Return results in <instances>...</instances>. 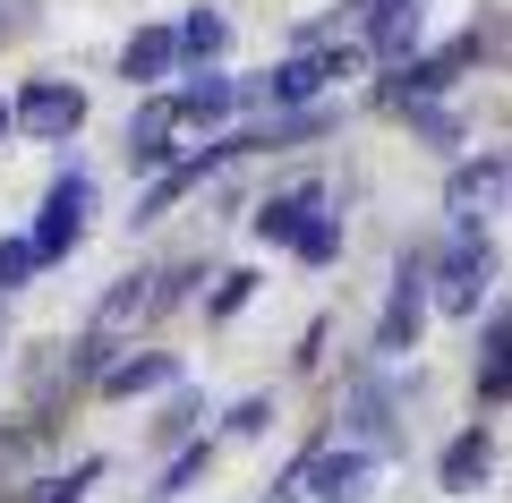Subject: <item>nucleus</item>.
<instances>
[{
    "label": "nucleus",
    "instance_id": "1",
    "mask_svg": "<svg viewBox=\"0 0 512 503\" xmlns=\"http://www.w3.org/2000/svg\"><path fill=\"white\" fill-rule=\"evenodd\" d=\"M86 214H94V180L86 171H60L52 197H43V222L26 231V248H35V265H60V256L86 239Z\"/></svg>",
    "mask_w": 512,
    "mask_h": 503
},
{
    "label": "nucleus",
    "instance_id": "2",
    "mask_svg": "<svg viewBox=\"0 0 512 503\" xmlns=\"http://www.w3.org/2000/svg\"><path fill=\"white\" fill-rule=\"evenodd\" d=\"M427 282H436L427 299H436L444 316H478V299H487V282H495V248L461 231L453 248H444V265H427Z\"/></svg>",
    "mask_w": 512,
    "mask_h": 503
},
{
    "label": "nucleus",
    "instance_id": "3",
    "mask_svg": "<svg viewBox=\"0 0 512 503\" xmlns=\"http://www.w3.org/2000/svg\"><path fill=\"white\" fill-rule=\"evenodd\" d=\"M419 324H427V256L402 248V265H393V299H384V316H376V350H384V359L419 350Z\"/></svg>",
    "mask_w": 512,
    "mask_h": 503
},
{
    "label": "nucleus",
    "instance_id": "4",
    "mask_svg": "<svg viewBox=\"0 0 512 503\" xmlns=\"http://www.w3.org/2000/svg\"><path fill=\"white\" fill-rule=\"evenodd\" d=\"M359 69V60H282L274 77H265V86H239V103H282V111H299V103H316V94H325V77H350Z\"/></svg>",
    "mask_w": 512,
    "mask_h": 503
},
{
    "label": "nucleus",
    "instance_id": "5",
    "mask_svg": "<svg viewBox=\"0 0 512 503\" xmlns=\"http://www.w3.org/2000/svg\"><path fill=\"white\" fill-rule=\"evenodd\" d=\"M367 469H376V452H367V444L316 452V461H299V495H316V503H359Z\"/></svg>",
    "mask_w": 512,
    "mask_h": 503
},
{
    "label": "nucleus",
    "instance_id": "6",
    "mask_svg": "<svg viewBox=\"0 0 512 503\" xmlns=\"http://www.w3.org/2000/svg\"><path fill=\"white\" fill-rule=\"evenodd\" d=\"M18 128H35V137H77V128H86V94L77 86H26Z\"/></svg>",
    "mask_w": 512,
    "mask_h": 503
},
{
    "label": "nucleus",
    "instance_id": "7",
    "mask_svg": "<svg viewBox=\"0 0 512 503\" xmlns=\"http://www.w3.org/2000/svg\"><path fill=\"white\" fill-rule=\"evenodd\" d=\"M367 18V43H376V60H402L410 43H419V0H350Z\"/></svg>",
    "mask_w": 512,
    "mask_h": 503
},
{
    "label": "nucleus",
    "instance_id": "8",
    "mask_svg": "<svg viewBox=\"0 0 512 503\" xmlns=\"http://www.w3.org/2000/svg\"><path fill=\"white\" fill-rule=\"evenodd\" d=\"M316 214H325V188H316V180H299L291 197H274V205H256V239H274V248H291V239L308 231Z\"/></svg>",
    "mask_w": 512,
    "mask_h": 503
},
{
    "label": "nucleus",
    "instance_id": "9",
    "mask_svg": "<svg viewBox=\"0 0 512 503\" xmlns=\"http://www.w3.org/2000/svg\"><path fill=\"white\" fill-rule=\"evenodd\" d=\"M171 128H180V111L146 103L137 120H128V162H137V171H171Z\"/></svg>",
    "mask_w": 512,
    "mask_h": 503
},
{
    "label": "nucleus",
    "instance_id": "10",
    "mask_svg": "<svg viewBox=\"0 0 512 503\" xmlns=\"http://www.w3.org/2000/svg\"><path fill=\"white\" fill-rule=\"evenodd\" d=\"M171 60H180V35H171V26H146V35H128L120 77L128 86H154V77H171Z\"/></svg>",
    "mask_w": 512,
    "mask_h": 503
},
{
    "label": "nucleus",
    "instance_id": "11",
    "mask_svg": "<svg viewBox=\"0 0 512 503\" xmlns=\"http://www.w3.org/2000/svg\"><path fill=\"white\" fill-rule=\"evenodd\" d=\"M487 461H495V444H487V427H461L453 444H444V461H436V478L453 486V495H470V486L487 478Z\"/></svg>",
    "mask_w": 512,
    "mask_h": 503
},
{
    "label": "nucleus",
    "instance_id": "12",
    "mask_svg": "<svg viewBox=\"0 0 512 503\" xmlns=\"http://www.w3.org/2000/svg\"><path fill=\"white\" fill-rule=\"evenodd\" d=\"M171 111H180V120H231V111H239V77H222V69L188 77V86H180V103H171Z\"/></svg>",
    "mask_w": 512,
    "mask_h": 503
},
{
    "label": "nucleus",
    "instance_id": "13",
    "mask_svg": "<svg viewBox=\"0 0 512 503\" xmlns=\"http://www.w3.org/2000/svg\"><path fill=\"white\" fill-rule=\"evenodd\" d=\"M512 188V162H461L453 171V188H444V197H453V214L470 222V205H495Z\"/></svg>",
    "mask_w": 512,
    "mask_h": 503
},
{
    "label": "nucleus",
    "instance_id": "14",
    "mask_svg": "<svg viewBox=\"0 0 512 503\" xmlns=\"http://www.w3.org/2000/svg\"><path fill=\"white\" fill-rule=\"evenodd\" d=\"M461 60H470V43H461V52H444V60H419V69H393V77H384V103H427V94H436Z\"/></svg>",
    "mask_w": 512,
    "mask_h": 503
},
{
    "label": "nucleus",
    "instance_id": "15",
    "mask_svg": "<svg viewBox=\"0 0 512 503\" xmlns=\"http://www.w3.org/2000/svg\"><path fill=\"white\" fill-rule=\"evenodd\" d=\"M154 384H171V359H163V350H146V359H120V367H103V393H111V401H128V393H154Z\"/></svg>",
    "mask_w": 512,
    "mask_h": 503
},
{
    "label": "nucleus",
    "instance_id": "16",
    "mask_svg": "<svg viewBox=\"0 0 512 503\" xmlns=\"http://www.w3.org/2000/svg\"><path fill=\"white\" fill-rule=\"evenodd\" d=\"M504 393H512V324H495L487 367H478V401H504Z\"/></svg>",
    "mask_w": 512,
    "mask_h": 503
},
{
    "label": "nucleus",
    "instance_id": "17",
    "mask_svg": "<svg viewBox=\"0 0 512 503\" xmlns=\"http://www.w3.org/2000/svg\"><path fill=\"white\" fill-rule=\"evenodd\" d=\"M222 43H231V26H222V9H197V18L180 26V52H188V60H214Z\"/></svg>",
    "mask_w": 512,
    "mask_h": 503
},
{
    "label": "nucleus",
    "instance_id": "18",
    "mask_svg": "<svg viewBox=\"0 0 512 503\" xmlns=\"http://www.w3.org/2000/svg\"><path fill=\"white\" fill-rule=\"evenodd\" d=\"M384 418H393V401H384L376 384H359V393H350V427H359L367 444H384V435H393V427H384Z\"/></svg>",
    "mask_w": 512,
    "mask_h": 503
},
{
    "label": "nucleus",
    "instance_id": "19",
    "mask_svg": "<svg viewBox=\"0 0 512 503\" xmlns=\"http://www.w3.org/2000/svg\"><path fill=\"white\" fill-rule=\"evenodd\" d=\"M291 248H299V256H308V265H333V256H342V222H333V214H316V222H308V231H299V239H291Z\"/></svg>",
    "mask_w": 512,
    "mask_h": 503
},
{
    "label": "nucleus",
    "instance_id": "20",
    "mask_svg": "<svg viewBox=\"0 0 512 503\" xmlns=\"http://www.w3.org/2000/svg\"><path fill=\"white\" fill-rule=\"evenodd\" d=\"M26 273H35V248H26V239H0V299H9Z\"/></svg>",
    "mask_w": 512,
    "mask_h": 503
},
{
    "label": "nucleus",
    "instance_id": "21",
    "mask_svg": "<svg viewBox=\"0 0 512 503\" xmlns=\"http://www.w3.org/2000/svg\"><path fill=\"white\" fill-rule=\"evenodd\" d=\"M94 478H103V461H77V469H69V478H52V503H77V495H86V486H94Z\"/></svg>",
    "mask_w": 512,
    "mask_h": 503
},
{
    "label": "nucleus",
    "instance_id": "22",
    "mask_svg": "<svg viewBox=\"0 0 512 503\" xmlns=\"http://www.w3.org/2000/svg\"><path fill=\"white\" fill-rule=\"evenodd\" d=\"M205 452H214V444H188V452H180V461H171V478H163V495H180V486H188V478H197V469H205Z\"/></svg>",
    "mask_w": 512,
    "mask_h": 503
},
{
    "label": "nucleus",
    "instance_id": "23",
    "mask_svg": "<svg viewBox=\"0 0 512 503\" xmlns=\"http://www.w3.org/2000/svg\"><path fill=\"white\" fill-rule=\"evenodd\" d=\"M26 26H35V0H0V43L26 35Z\"/></svg>",
    "mask_w": 512,
    "mask_h": 503
},
{
    "label": "nucleus",
    "instance_id": "24",
    "mask_svg": "<svg viewBox=\"0 0 512 503\" xmlns=\"http://www.w3.org/2000/svg\"><path fill=\"white\" fill-rule=\"evenodd\" d=\"M248 282H256V273H222V290H214V316H231V307L248 299Z\"/></svg>",
    "mask_w": 512,
    "mask_h": 503
},
{
    "label": "nucleus",
    "instance_id": "25",
    "mask_svg": "<svg viewBox=\"0 0 512 503\" xmlns=\"http://www.w3.org/2000/svg\"><path fill=\"white\" fill-rule=\"evenodd\" d=\"M9 128H18V103H0V137H9Z\"/></svg>",
    "mask_w": 512,
    "mask_h": 503
}]
</instances>
